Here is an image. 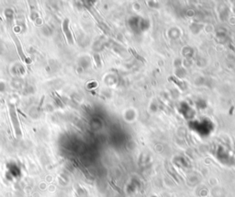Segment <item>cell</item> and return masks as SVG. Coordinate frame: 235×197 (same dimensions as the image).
<instances>
[{
  "label": "cell",
  "instance_id": "1",
  "mask_svg": "<svg viewBox=\"0 0 235 197\" xmlns=\"http://www.w3.org/2000/svg\"><path fill=\"white\" fill-rule=\"evenodd\" d=\"M8 107H9V114H10L11 123H12V125H13V128H14V132H15L17 137H20L22 135V132H21V129H20V121H19L18 114H17L16 106L13 103L8 102Z\"/></svg>",
  "mask_w": 235,
  "mask_h": 197
},
{
  "label": "cell",
  "instance_id": "2",
  "mask_svg": "<svg viewBox=\"0 0 235 197\" xmlns=\"http://www.w3.org/2000/svg\"><path fill=\"white\" fill-rule=\"evenodd\" d=\"M10 36H11V38L12 40L14 41V43L16 44V47H17V51H18V54H19V55H20V59L22 60L23 62H27V57H26V55H25V54H24V52H23V49H22V45H21V43H20V39L18 38V36L14 33V31H10Z\"/></svg>",
  "mask_w": 235,
  "mask_h": 197
},
{
  "label": "cell",
  "instance_id": "3",
  "mask_svg": "<svg viewBox=\"0 0 235 197\" xmlns=\"http://www.w3.org/2000/svg\"><path fill=\"white\" fill-rule=\"evenodd\" d=\"M69 22H70V20L68 19L63 20V22H62V31L64 33L65 38L68 41V42L70 44H74V38H73V35H72V33L70 31V29H69Z\"/></svg>",
  "mask_w": 235,
  "mask_h": 197
},
{
  "label": "cell",
  "instance_id": "4",
  "mask_svg": "<svg viewBox=\"0 0 235 197\" xmlns=\"http://www.w3.org/2000/svg\"><path fill=\"white\" fill-rule=\"evenodd\" d=\"M130 51H131V54H132V55H134V56H135L138 60H140V61H141V62H142V63H146V60L144 59L143 57H141V55H138L137 53H136L133 49H130Z\"/></svg>",
  "mask_w": 235,
  "mask_h": 197
}]
</instances>
